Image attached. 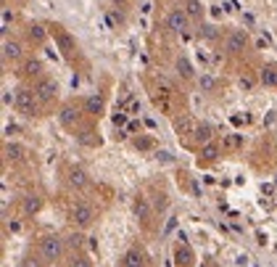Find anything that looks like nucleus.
Segmentation results:
<instances>
[{
    "label": "nucleus",
    "instance_id": "obj_11",
    "mask_svg": "<svg viewBox=\"0 0 277 267\" xmlns=\"http://www.w3.org/2000/svg\"><path fill=\"white\" fill-rule=\"evenodd\" d=\"M219 154H222V146L211 141V143H203V146H201V151H198V159H201V161H214Z\"/></svg>",
    "mask_w": 277,
    "mask_h": 267
},
{
    "label": "nucleus",
    "instance_id": "obj_6",
    "mask_svg": "<svg viewBox=\"0 0 277 267\" xmlns=\"http://www.w3.org/2000/svg\"><path fill=\"white\" fill-rule=\"evenodd\" d=\"M132 212H135V217L140 219L143 225H148V219H151V206H148L145 196H135L132 199Z\"/></svg>",
    "mask_w": 277,
    "mask_h": 267
},
{
    "label": "nucleus",
    "instance_id": "obj_18",
    "mask_svg": "<svg viewBox=\"0 0 277 267\" xmlns=\"http://www.w3.org/2000/svg\"><path fill=\"white\" fill-rule=\"evenodd\" d=\"M19 56H21V45L14 42V40H3V59H6V61H8V59L16 61Z\"/></svg>",
    "mask_w": 277,
    "mask_h": 267
},
{
    "label": "nucleus",
    "instance_id": "obj_28",
    "mask_svg": "<svg viewBox=\"0 0 277 267\" xmlns=\"http://www.w3.org/2000/svg\"><path fill=\"white\" fill-rule=\"evenodd\" d=\"M240 87H243V90H251L253 87V79L251 77H240V82H238Z\"/></svg>",
    "mask_w": 277,
    "mask_h": 267
},
{
    "label": "nucleus",
    "instance_id": "obj_4",
    "mask_svg": "<svg viewBox=\"0 0 277 267\" xmlns=\"http://www.w3.org/2000/svg\"><path fill=\"white\" fill-rule=\"evenodd\" d=\"M34 93H37L40 103H53L59 98V85H56L53 79H40V82L34 85Z\"/></svg>",
    "mask_w": 277,
    "mask_h": 267
},
{
    "label": "nucleus",
    "instance_id": "obj_27",
    "mask_svg": "<svg viewBox=\"0 0 277 267\" xmlns=\"http://www.w3.org/2000/svg\"><path fill=\"white\" fill-rule=\"evenodd\" d=\"M201 34L211 40V37H216V27H211V24H209V27H203V29H201Z\"/></svg>",
    "mask_w": 277,
    "mask_h": 267
},
{
    "label": "nucleus",
    "instance_id": "obj_26",
    "mask_svg": "<svg viewBox=\"0 0 277 267\" xmlns=\"http://www.w3.org/2000/svg\"><path fill=\"white\" fill-rule=\"evenodd\" d=\"M29 40H37V42H42V40H45V29H42L40 24L29 27Z\"/></svg>",
    "mask_w": 277,
    "mask_h": 267
},
{
    "label": "nucleus",
    "instance_id": "obj_12",
    "mask_svg": "<svg viewBox=\"0 0 277 267\" xmlns=\"http://www.w3.org/2000/svg\"><path fill=\"white\" fill-rule=\"evenodd\" d=\"M222 151H238V148H243V135L240 132H230V135H222Z\"/></svg>",
    "mask_w": 277,
    "mask_h": 267
},
{
    "label": "nucleus",
    "instance_id": "obj_24",
    "mask_svg": "<svg viewBox=\"0 0 277 267\" xmlns=\"http://www.w3.org/2000/svg\"><path fill=\"white\" fill-rule=\"evenodd\" d=\"M24 74H29V77H40V74H42V64H40L37 59H34V61H27Z\"/></svg>",
    "mask_w": 277,
    "mask_h": 267
},
{
    "label": "nucleus",
    "instance_id": "obj_2",
    "mask_svg": "<svg viewBox=\"0 0 277 267\" xmlns=\"http://www.w3.org/2000/svg\"><path fill=\"white\" fill-rule=\"evenodd\" d=\"M14 106L24 114V117H37V106H40V98L34 90H16V101Z\"/></svg>",
    "mask_w": 277,
    "mask_h": 267
},
{
    "label": "nucleus",
    "instance_id": "obj_16",
    "mask_svg": "<svg viewBox=\"0 0 277 267\" xmlns=\"http://www.w3.org/2000/svg\"><path fill=\"white\" fill-rule=\"evenodd\" d=\"M122 267H145L143 254L137 251V249H130V251L124 254V259H122Z\"/></svg>",
    "mask_w": 277,
    "mask_h": 267
},
{
    "label": "nucleus",
    "instance_id": "obj_3",
    "mask_svg": "<svg viewBox=\"0 0 277 267\" xmlns=\"http://www.w3.org/2000/svg\"><path fill=\"white\" fill-rule=\"evenodd\" d=\"M92 219H95V209H92L87 201H77V204L72 206V223H74L79 230L90 228Z\"/></svg>",
    "mask_w": 277,
    "mask_h": 267
},
{
    "label": "nucleus",
    "instance_id": "obj_8",
    "mask_svg": "<svg viewBox=\"0 0 277 267\" xmlns=\"http://www.w3.org/2000/svg\"><path fill=\"white\" fill-rule=\"evenodd\" d=\"M175 259H177V264H180V267H190V264L195 262L190 246H188V243H182V241L175 246Z\"/></svg>",
    "mask_w": 277,
    "mask_h": 267
},
{
    "label": "nucleus",
    "instance_id": "obj_32",
    "mask_svg": "<svg viewBox=\"0 0 277 267\" xmlns=\"http://www.w3.org/2000/svg\"><path fill=\"white\" fill-rule=\"evenodd\" d=\"M114 3H117V6H124V3H127V0H114Z\"/></svg>",
    "mask_w": 277,
    "mask_h": 267
},
{
    "label": "nucleus",
    "instance_id": "obj_10",
    "mask_svg": "<svg viewBox=\"0 0 277 267\" xmlns=\"http://www.w3.org/2000/svg\"><path fill=\"white\" fill-rule=\"evenodd\" d=\"M259 79H261L264 87H277V64H267V66H264Z\"/></svg>",
    "mask_w": 277,
    "mask_h": 267
},
{
    "label": "nucleus",
    "instance_id": "obj_23",
    "mask_svg": "<svg viewBox=\"0 0 277 267\" xmlns=\"http://www.w3.org/2000/svg\"><path fill=\"white\" fill-rule=\"evenodd\" d=\"M69 267H92V262H90L87 254H72V259H69Z\"/></svg>",
    "mask_w": 277,
    "mask_h": 267
},
{
    "label": "nucleus",
    "instance_id": "obj_9",
    "mask_svg": "<svg viewBox=\"0 0 277 267\" xmlns=\"http://www.w3.org/2000/svg\"><path fill=\"white\" fill-rule=\"evenodd\" d=\"M59 122H61L64 127H69V130H72V127L79 122V109H77V106H64L61 114H59Z\"/></svg>",
    "mask_w": 277,
    "mask_h": 267
},
{
    "label": "nucleus",
    "instance_id": "obj_14",
    "mask_svg": "<svg viewBox=\"0 0 277 267\" xmlns=\"http://www.w3.org/2000/svg\"><path fill=\"white\" fill-rule=\"evenodd\" d=\"M87 172L85 169H79V167H74L72 172H69V185L72 188H87Z\"/></svg>",
    "mask_w": 277,
    "mask_h": 267
},
{
    "label": "nucleus",
    "instance_id": "obj_30",
    "mask_svg": "<svg viewBox=\"0 0 277 267\" xmlns=\"http://www.w3.org/2000/svg\"><path fill=\"white\" fill-rule=\"evenodd\" d=\"M124 122V114H114V124H122Z\"/></svg>",
    "mask_w": 277,
    "mask_h": 267
},
{
    "label": "nucleus",
    "instance_id": "obj_31",
    "mask_svg": "<svg viewBox=\"0 0 277 267\" xmlns=\"http://www.w3.org/2000/svg\"><path fill=\"white\" fill-rule=\"evenodd\" d=\"M135 146H140V148H148V146H151V141H135Z\"/></svg>",
    "mask_w": 277,
    "mask_h": 267
},
{
    "label": "nucleus",
    "instance_id": "obj_7",
    "mask_svg": "<svg viewBox=\"0 0 277 267\" xmlns=\"http://www.w3.org/2000/svg\"><path fill=\"white\" fill-rule=\"evenodd\" d=\"M246 42H248V37H246V32H233L227 37V42H225V51L227 53H240L246 48Z\"/></svg>",
    "mask_w": 277,
    "mask_h": 267
},
{
    "label": "nucleus",
    "instance_id": "obj_21",
    "mask_svg": "<svg viewBox=\"0 0 277 267\" xmlns=\"http://www.w3.org/2000/svg\"><path fill=\"white\" fill-rule=\"evenodd\" d=\"M177 72H180L185 79H193V66H190V61L185 59V56H180V59H177Z\"/></svg>",
    "mask_w": 277,
    "mask_h": 267
},
{
    "label": "nucleus",
    "instance_id": "obj_1",
    "mask_svg": "<svg viewBox=\"0 0 277 267\" xmlns=\"http://www.w3.org/2000/svg\"><path fill=\"white\" fill-rule=\"evenodd\" d=\"M64 254V241L59 236H42L40 238V259L42 262H59Z\"/></svg>",
    "mask_w": 277,
    "mask_h": 267
},
{
    "label": "nucleus",
    "instance_id": "obj_13",
    "mask_svg": "<svg viewBox=\"0 0 277 267\" xmlns=\"http://www.w3.org/2000/svg\"><path fill=\"white\" fill-rule=\"evenodd\" d=\"M195 127H198V124H195V122L188 117V114H185V117H180V119L175 122V132H177V135H195Z\"/></svg>",
    "mask_w": 277,
    "mask_h": 267
},
{
    "label": "nucleus",
    "instance_id": "obj_15",
    "mask_svg": "<svg viewBox=\"0 0 277 267\" xmlns=\"http://www.w3.org/2000/svg\"><path fill=\"white\" fill-rule=\"evenodd\" d=\"M82 109H85V114H90V117H98V114L103 111V98L100 96H87Z\"/></svg>",
    "mask_w": 277,
    "mask_h": 267
},
{
    "label": "nucleus",
    "instance_id": "obj_19",
    "mask_svg": "<svg viewBox=\"0 0 277 267\" xmlns=\"http://www.w3.org/2000/svg\"><path fill=\"white\" fill-rule=\"evenodd\" d=\"M6 156H8V159H14V161H19V159H24V156H27V148H24V146H19V143H8V146H6Z\"/></svg>",
    "mask_w": 277,
    "mask_h": 267
},
{
    "label": "nucleus",
    "instance_id": "obj_22",
    "mask_svg": "<svg viewBox=\"0 0 277 267\" xmlns=\"http://www.w3.org/2000/svg\"><path fill=\"white\" fill-rule=\"evenodd\" d=\"M198 87H201L203 93H214V90H216V79H214L211 74H201V79H198Z\"/></svg>",
    "mask_w": 277,
    "mask_h": 267
},
{
    "label": "nucleus",
    "instance_id": "obj_29",
    "mask_svg": "<svg viewBox=\"0 0 277 267\" xmlns=\"http://www.w3.org/2000/svg\"><path fill=\"white\" fill-rule=\"evenodd\" d=\"M24 267H40V259H37V257H27Z\"/></svg>",
    "mask_w": 277,
    "mask_h": 267
},
{
    "label": "nucleus",
    "instance_id": "obj_5",
    "mask_svg": "<svg viewBox=\"0 0 277 267\" xmlns=\"http://www.w3.org/2000/svg\"><path fill=\"white\" fill-rule=\"evenodd\" d=\"M167 27L172 32H177V34H185V32H188V27H190V16L177 8V11H172V14L167 16Z\"/></svg>",
    "mask_w": 277,
    "mask_h": 267
},
{
    "label": "nucleus",
    "instance_id": "obj_20",
    "mask_svg": "<svg viewBox=\"0 0 277 267\" xmlns=\"http://www.w3.org/2000/svg\"><path fill=\"white\" fill-rule=\"evenodd\" d=\"M185 14H188L190 19H201V16H203L201 0H188V3H185Z\"/></svg>",
    "mask_w": 277,
    "mask_h": 267
},
{
    "label": "nucleus",
    "instance_id": "obj_25",
    "mask_svg": "<svg viewBox=\"0 0 277 267\" xmlns=\"http://www.w3.org/2000/svg\"><path fill=\"white\" fill-rule=\"evenodd\" d=\"M37 209H40V199H37V196H27V201H24V212H27V214H34Z\"/></svg>",
    "mask_w": 277,
    "mask_h": 267
},
{
    "label": "nucleus",
    "instance_id": "obj_17",
    "mask_svg": "<svg viewBox=\"0 0 277 267\" xmlns=\"http://www.w3.org/2000/svg\"><path fill=\"white\" fill-rule=\"evenodd\" d=\"M193 138H195V141H198L201 146H203V143H211V138H214V127L203 122V124L195 127V135H193Z\"/></svg>",
    "mask_w": 277,
    "mask_h": 267
}]
</instances>
